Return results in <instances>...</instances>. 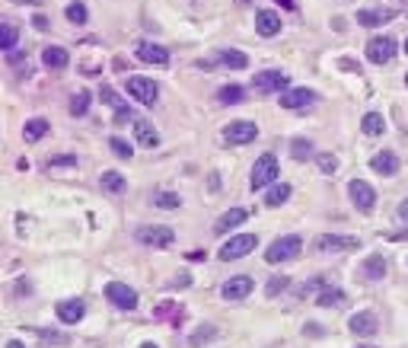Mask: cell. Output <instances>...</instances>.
Here are the masks:
<instances>
[{
  "label": "cell",
  "instance_id": "6da1fadb",
  "mask_svg": "<svg viewBox=\"0 0 408 348\" xmlns=\"http://www.w3.org/2000/svg\"><path fill=\"white\" fill-rule=\"evenodd\" d=\"M280 176V163L274 154H261L259 160H255L252 167V176H249V182H252V192H259V189H268L271 182H278Z\"/></svg>",
  "mask_w": 408,
  "mask_h": 348
},
{
  "label": "cell",
  "instance_id": "7a4b0ae2",
  "mask_svg": "<svg viewBox=\"0 0 408 348\" xmlns=\"http://www.w3.org/2000/svg\"><path fill=\"white\" fill-rule=\"evenodd\" d=\"M300 249H303V240L300 237H280V240H274L271 246H268V252H265V262H271V265H278V262H290V259H297L300 256Z\"/></svg>",
  "mask_w": 408,
  "mask_h": 348
},
{
  "label": "cell",
  "instance_id": "3957f363",
  "mask_svg": "<svg viewBox=\"0 0 408 348\" xmlns=\"http://www.w3.org/2000/svg\"><path fill=\"white\" fill-rule=\"evenodd\" d=\"M255 246H259V237H255V233H239V237H230L227 243L220 246V252H217V256H220L223 262H236V259L255 252Z\"/></svg>",
  "mask_w": 408,
  "mask_h": 348
},
{
  "label": "cell",
  "instance_id": "277c9868",
  "mask_svg": "<svg viewBox=\"0 0 408 348\" xmlns=\"http://www.w3.org/2000/svg\"><path fill=\"white\" fill-rule=\"evenodd\" d=\"M134 237H137V243H144V246H159V249H163V246H172V243H176V230H172V227H166V224H147V227H140Z\"/></svg>",
  "mask_w": 408,
  "mask_h": 348
},
{
  "label": "cell",
  "instance_id": "5b68a950",
  "mask_svg": "<svg viewBox=\"0 0 408 348\" xmlns=\"http://www.w3.org/2000/svg\"><path fill=\"white\" fill-rule=\"evenodd\" d=\"M128 93H131L140 106H157V99H159V86L153 84L150 77H140V74L128 77Z\"/></svg>",
  "mask_w": 408,
  "mask_h": 348
},
{
  "label": "cell",
  "instance_id": "8992f818",
  "mask_svg": "<svg viewBox=\"0 0 408 348\" xmlns=\"http://www.w3.org/2000/svg\"><path fill=\"white\" fill-rule=\"evenodd\" d=\"M312 103H316V93L306 90V86H287V90L280 93V106L290 112H306Z\"/></svg>",
  "mask_w": 408,
  "mask_h": 348
},
{
  "label": "cell",
  "instance_id": "52a82bcc",
  "mask_svg": "<svg viewBox=\"0 0 408 348\" xmlns=\"http://www.w3.org/2000/svg\"><path fill=\"white\" fill-rule=\"evenodd\" d=\"M287 84H290V80H287L284 71H259L252 77V86L259 93H284Z\"/></svg>",
  "mask_w": 408,
  "mask_h": 348
},
{
  "label": "cell",
  "instance_id": "ba28073f",
  "mask_svg": "<svg viewBox=\"0 0 408 348\" xmlns=\"http://www.w3.org/2000/svg\"><path fill=\"white\" fill-rule=\"evenodd\" d=\"M367 58L373 61V64H389V61L395 58V39H389V35H376V39L367 42Z\"/></svg>",
  "mask_w": 408,
  "mask_h": 348
},
{
  "label": "cell",
  "instance_id": "9c48e42d",
  "mask_svg": "<svg viewBox=\"0 0 408 348\" xmlns=\"http://www.w3.org/2000/svg\"><path fill=\"white\" fill-rule=\"evenodd\" d=\"M106 297L118 310H134V307H137V291L128 288V284H121V281H108L106 284Z\"/></svg>",
  "mask_w": 408,
  "mask_h": 348
},
{
  "label": "cell",
  "instance_id": "30bf717a",
  "mask_svg": "<svg viewBox=\"0 0 408 348\" xmlns=\"http://www.w3.org/2000/svg\"><path fill=\"white\" fill-rule=\"evenodd\" d=\"M348 329L354 335H361V339H373L376 329H380V320H376L373 310H361V313H354L348 320Z\"/></svg>",
  "mask_w": 408,
  "mask_h": 348
},
{
  "label": "cell",
  "instance_id": "8fae6325",
  "mask_svg": "<svg viewBox=\"0 0 408 348\" xmlns=\"http://www.w3.org/2000/svg\"><path fill=\"white\" fill-rule=\"evenodd\" d=\"M348 195H351V201L357 205V211H370V208L376 205L373 186H370V182H363V179H351L348 182Z\"/></svg>",
  "mask_w": 408,
  "mask_h": 348
},
{
  "label": "cell",
  "instance_id": "7c38bea8",
  "mask_svg": "<svg viewBox=\"0 0 408 348\" xmlns=\"http://www.w3.org/2000/svg\"><path fill=\"white\" fill-rule=\"evenodd\" d=\"M223 137H227L230 144H252L255 137H259V125L255 122H230L227 128H223Z\"/></svg>",
  "mask_w": 408,
  "mask_h": 348
},
{
  "label": "cell",
  "instance_id": "4fadbf2b",
  "mask_svg": "<svg viewBox=\"0 0 408 348\" xmlns=\"http://www.w3.org/2000/svg\"><path fill=\"white\" fill-rule=\"evenodd\" d=\"M361 240L357 237H341V233H325V237L316 240V249L322 252H344V249H357Z\"/></svg>",
  "mask_w": 408,
  "mask_h": 348
},
{
  "label": "cell",
  "instance_id": "5bb4252c",
  "mask_svg": "<svg viewBox=\"0 0 408 348\" xmlns=\"http://www.w3.org/2000/svg\"><path fill=\"white\" fill-rule=\"evenodd\" d=\"M252 288H255V281L249 275H236V278H230V281L223 284L220 294L227 297V301H242V297L252 294Z\"/></svg>",
  "mask_w": 408,
  "mask_h": 348
},
{
  "label": "cell",
  "instance_id": "9a60e30c",
  "mask_svg": "<svg viewBox=\"0 0 408 348\" xmlns=\"http://www.w3.org/2000/svg\"><path fill=\"white\" fill-rule=\"evenodd\" d=\"M255 33H259L261 39L278 35L280 33V16L274 13V10H259V13H255Z\"/></svg>",
  "mask_w": 408,
  "mask_h": 348
},
{
  "label": "cell",
  "instance_id": "2e32d148",
  "mask_svg": "<svg viewBox=\"0 0 408 348\" xmlns=\"http://www.w3.org/2000/svg\"><path fill=\"white\" fill-rule=\"evenodd\" d=\"M83 316H86V303L76 301V297H70V301H61V303H57V320L67 322V326L80 322Z\"/></svg>",
  "mask_w": 408,
  "mask_h": 348
},
{
  "label": "cell",
  "instance_id": "e0dca14e",
  "mask_svg": "<svg viewBox=\"0 0 408 348\" xmlns=\"http://www.w3.org/2000/svg\"><path fill=\"white\" fill-rule=\"evenodd\" d=\"M137 58L144 64H157V67H166L169 64V52L163 45H153V42H140L137 45Z\"/></svg>",
  "mask_w": 408,
  "mask_h": 348
},
{
  "label": "cell",
  "instance_id": "ac0fdd59",
  "mask_svg": "<svg viewBox=\"0 0 408 348\" xmlns=\"http://www.w3.org/2000/svg\"><path fill=\"white\" fill-rule=\"evenodd\" d=\"M42 64L48 67V71H64V67L70 64V52L61 45H48L42 52Z\"/></svg>",
  "mask_w": 408,
  "mask_h": 348
},
{
  "label": "cell",
  "instance_id": "d6986e66",
  "mask_svg": "<svg viewBox=\"0 0 408 348\" xmlns=\"http://www.w3.org/2000/svg\"><path fill=\"white\" fill-rule=\"evenodd\" d=\"M134 137H137V144H140V147H147V150H153L159 144L157 128H153L147 118H134Z\"/></svg>",
  "mask_w": 408,
  "mask_h": 348
},
{
  "label": "cell",
  "instance_id": "ffe728a7",
  "mask_svg": "<svg viewBox=\"0 0 408 348\" xmlns=\"http://www.w3.org/2000/svg\"><path fill=\"white\" fill-rule=\"evenodd\" d=\"M370 167H373L380 176H395V173H399L402 163H399V157H395L392 150H380V154H373Z\"/></svg>",
  "mask_w": 408,
  "mask_h": 348
},
{
  "label": "cell",
  "instance_id": "44dd1931",
  "mask_svg": "<svg viewBox=\"0 0 408 348\" xmlns=\"http://www.w3.org/2000/svg\"><path fill=\"white\" fill-rule=\"evenodd\" d=\"M389 20H395L392 10H357V23H361L363 29H376Z\"/></svg>",
  "mask_w": 408,
  "mask_h": 348
},
{
  "label": "cell",
  "instance_id": "7402d4cb",
  "mask_svg": "<svg viewBox=\"0 0 408 348\" xmlns=\"http://www.w3.org/2000/svg\"><path fill=\"white\" fill-rule=\"evenodd\" d=\"M99 99H102V103H108V106H112V109H115V118H118V122H125V118H131V109H128V103H125V99H121L115 90H108V86H102V90H99Z\"/></svg>",
  "mask_w": 408,
  "mask_h": 348
},
{
  "label": "cell",
  "instance_id": "603a6c76",
  "mask_svg": "<svg viewBox=\"0 0 408 348\" xmlns=\"http://www.w3.org/2000/svg\"><path fill=\"white\" fill-rule=\"evenodd\" d=\"M246 218H249V208H233V211H227L220 220H217L214 230H217V233H230L233 227H239Z\"/></svg>",
  "mask_w": 408,
  "mask_h": 348
},
{
  "label": "cell",
  "instance_id": "cb8c5ba5",
  "mask_svg": "<svg viewBox=\"0 0 408 348\" xmlns=\"http://www.w3.org/2000/svg\"><path fill=\"white\" fill-rule=\"evenodd\" d=\"M361 131L367 137H380L382 131H386V118H382V112H367V116L361 118Z\"/></svg>",
  "mask_w": 408,
  "mask_h": 348
},
{
  "label": "cell",
  "instance_id": "d4e9b609",
  "mask_svg": "<svg viewBox=\"0 0 408 348\" xmlns=\"http://www.w3.org/2000/svg\"><path fill=\"white\" fill-rule=\"evenodd\" d=\"M217 64L233 67V71H242V67H249V58L242 52H236V48H230V52H217Z\"/></svg>",
  "mask_w": 408,
  "mask_h": 348
},
{
  "label": "cell",
  "instance_id": "484cf974",
  "mask_svg": "<svg viewBox=\"0 0 408 348\" xmlns=\"http://www.w3.org/2000/svg\"><path fill=\"white\" fill-rule=\"evenodd\" d=\"M99 186L106 189V192H112V195H118V192H125V176L118 173V169H106V173L99 176Z\"/></svg>",
  "mask_w": 408,
  "mask_h": 348
},
{
  "label": "cell",
  "instance_id": "4316f807",
  "mask_svg": "<svg viewBox=\"0 0 408 348\" xmlns=\"http://www.w3.org/2000/svg\"><path fill=\"white\" fill-rule=\"evenodd\" d=\"M48 131H51V125L45 122V118H29V122L23 125V137H26V141H42Z\"/></svg>",
  "mask_w": 408,
  "mask_h": 348
},
{
  "label": "cell",
  "instance_id": "83f0119b",
  "mask_svg": "<svg viewBox=\"0 0 408 348\" xmlns=\"http://www.w3.org/2000/svg\"><path fill=\"white\" fill-rule=\"evenodd\" d=\"M290 198V186H287V182H271V186H268V192H265V205L268 208H278V205H284V201Z\"/></svg>",
  "mask_w": 408,
  "mask_h": 348
},
{
  "label": "cell",
  "instance_id": "f1b7e54d",
  "mask_svg": "<svg viewBox=\"0 0 408 348\" xmlns=\"http://www.w3.org/2000/svg\"><path fill=\"white\" fill-rule=\"evenodd\" d=\"M64 16H67L74 26H83V23L89 20V13H86V4L83 0H70L67 4V10H64Z\"/></svg>",
  "mask_w": 408,
  "mask_h": 348
},
{
  "label": "cell",
  "instance_id": "f546056e",
  "mask_svg": "<svg viewBox=\"0 0 408 348\" xmlns=\"http://www.w3.org/2000/svg\"><path fill=\"white\" fill-rule=\"evenodd\" d=\"M19 42V29L13 23H0V52H10Z\"/></svg>",
  "mask_w": 408,
  "mask_h": 348
},
{
  "label": "cell",
  "instance_id": "4dcf8cb0",
  "mask_svg": "<svg viewBox=\"0 0 408 348\" xmlns=\"http://www.w3.org/2000/svg\"><path fill=\"white\" fill-rule=\"evenodd\" d=\"M363 275H367V278H382V275H386V259H382V256H367V262H363Z\"/></svg>",
  "mask_w": 408,
  "mask_h": 348
},
{
  "label": "cell",
  "instance_id": "1f68e13d",
  "mask_svg": "<svg viewBox=\"0 0 408 348\" xmlns=\"http://www.w3.org/2000/svg\"><path fill=\"white\" fill-rule=\"evenodd\" d=\"M89 112V90H80L74 99H70V116L74 118H83Z\"/></svg>",
  "mask_w": 408,
  "mask_h": 348
},
{
  "label": "cell",
  "instance_id": "d6a6232c",
  "mask_svg": "<svg viewBox=\"0 0 408 348\" xmlns=\"http://www.w3.org/2000/svg\"><path fill=\"white\" fill-rule=\"evenodd\" d=\"M290 157H293V160H300V163L310 160V157H312V141H306V137H297V141L290 144Z\"/></svg>",
  "mask_w": 408,
  "mask_h": 348
},
{
  "label": "cell",
  "instance_id": "836d02e7",
  "mask_svg": "<svg viewBox=\"0 0 408 348\" xmlns=\"http://www.w3.org/2000/svg\"><path fill=\"white\" fill-rule=\"evenodd\" d=\"M217 99H220V103H227V106H236V103H242V99H246V90H242V86H223V90L217 93Z\"/></svg>",
  "mask_w": 408,
  "mask_h": 348
},
{
  "label": "cell",
  "instance_id": "e575fe53",
  "mask_svg": "<svg viewBox=\"0 0 408 348\" xmlns=\"http://www.w3.org/2000/svg\"><path fill=\"white\" fill-rule=\"evenodd\" d=\"M344 301H348V297H344L341 291H325V294L316 297L319 307H344Z\"/></svg>",
  "mask_w": 408,
  "mask_h": 348
},
{
  "label": "cell",
  "instance_id": "d590c367",
  "mask_svg": "<svg viewBox=\"0 0 408 348\" xmlns=\"http://www.w3.org/2000/svg\"><path fill=\"white\" fill-rule=\"evenodd\" d=\"M153 205H157V208H178V205H182V198L172 195V192H157V195H153Z\"/></svg>",
  "mask_w": 408,
  "mask_h": 348
},
{
  "label": "cell",
  "instance_id": "8d00e7d4",
  "mask_svg": "<svg viewBox=\"0 0 408 348\" xmlns=\"http://www.w3.org/2000/svg\"><path fill=\"white\" fill-rule=\"evenodd\" d=\"M108 147H112L121 160H131V157H134V147L128 141H121V137H112V141H108Z\"/></svg>",
  "mask_w": 408,
  "mask_h": 348
},
{
  "label": "cell",
  "instance_id": "74e56055",
  "mask_svg": "<svg viewBox=\"0 0 408 348\" xmlns=\"http://www.w3.org/2000/svg\"><path fill=\"white\" fill-rule=\"evenodd\" d=\"M316 167L322 169V173H335V169H338V157L335 154H319L316 157Z\"/></svg>",
  "mask_w": 408,
  "mask_h": 348
},
{
  "label": "cell",
  "instance_id": "f35d334b",
  "mask_svg": "<svg viewBox=\"0 0 408 348\" xmlns=\"http://www.w3.org/2000/svg\"><path fill=\"white\" fill-rule=\"evenodd\" d=\"M214 332H217L214 326H201V329H195V332H191V345H204V342H210V339H214Z\"/></svg>",
  "mask_w": 408,
  "mask_h": 348
},
{
  "label": "cell",
  "instance_id": "ab89813d",
  "mask_svg": "<svg viewBox=\"0 0 408 348\" xmlns=\"http://www.w3.org/2000/svg\"><path fill=\"white\" fill-rule=\"evenodd\" d=\"M48 167H76V157H74V154H57V157H48Z\"/></svg>",
  "mask_w": 408,
  "mask_h": 348
},
{
  "label": "cell",
  "instance_id": "60d3db41",
  "mask_svg": "<svg viewBox=\"0 0 408 348\" xmlns=\"http://www.w3.org/2000/svg\"><path fill=\"white\" fill-rule=\"evenodd\" d=\"M284 288H287V278H284V275H280V278H271V281H268V288H265V294H268V297H278Z\"/></svg>",
  "mask_w": 408,
  "mask_h": 348
},
{
  "label": "cell",
  "instance_id": "b9f144b4",
  "mask_svg": "<svg viewBox=\"0 0 408 348\" xmlns=\"http://www.w3.org/2000/svg\"><path fill=\"white\" fill-rule=\"evenodd\" d=\"M32 26L42 29V33H45V29H48V20H45V16H32Z\"/></svg>",
  "mask_w": 408,
  "mask_h": 348
},
{
  "label": "cell",
  "instance_id": "7bdbcfd3",
  "mask_svg": "<svg viewBox=\"0 0 408 348\" xmlns=\"http://www.w3.org/2000/svg\"><path fill=\"white\" fill-rule=\"evenodd\" d=\"M23 58H26V55H19V52H13V55H10V64H13V67H19V64H23Z\"/></svg>",
  "mask_w": 408,
  "mask_h": 348
},
{
  "label": "cell",
  "instance_id": "ee69618b",
  "mask_svg": "<svg viewBox=\"0 0 408 348\" xmlns=\"http://www.w3.org/2000/svg\"><path fill=\"white\" fill-rule=\"evenodd\" d=\"M399 218H402V220H408V198L399 205Z\"/></svg>",
  "mask_w": 408,
  "mask_h": 348
},
{
  "label": "cell",
  "instance_id": "f6af8a7d",
  "mask_svg": "<svg viewBox=\"0 0 408 348\" xmlns=\"http://www.w3.org/2000/svg\"><path fill=\"white\" fill-rule=\"evenodd\" d=\"M280 7H287V10H297V4H293V0H278Z\"/></svg>",
  "mask_w": 408,
  "mask_h": 348
},
{
  "label": "cell",
  "instance_id": "bcb514c9",
  "mask_svg": "<svg viewBox=\"0 0 408 348\" xmlns=\"http://www.w3.org/2000/svg\"><path fill=\"white\" fill-rule=\"evenodd\" d=\"M6 348H26V345H23V342H16V339H13V342H6Z\"/></svg>",
  "mask_w": 408,
  "mask_h": 348
},
{
  "label": "cell",
  "instance_id": "7dc6e473",
  "mask_svg": "<svg viewBox=\"0 0 408 348\" xmlns=\"http://www.w3.org/2000/svg\"><path fill=\"white\" fill-rule=\"evenodd\" d=\"M140 348H157V345H153V342H144V345H140Z\"/></svg>",
  "mask_w": 408,
  "mask_h": 348
},
{
  "label": "cell",
  "instance_id": "c3c4849f",
  "mask_svg": "<svg viewBox=\"0 0 408 348\" xmlns=\"http://www.w3.org/2000/svg\"><path fill=\"white\" fill-rule=\"evenodd\" d=\"M357 348H373V345H357Z\"/></svg>",
  "mask_w": 408,
  "mask_h": 348
},
{
  "label": "cell",
  "instance_id": "681fc988",
  "mask_svg": "<svg viewBox=\"0 0 408 348\" xmlns=\"http://www.w3.org/2000/svg\"><path fill=\"white\" fill-rule=\"evenodd\" d=\"M405 52H408V39H405Z\"/></svg>",
  "mask_w": 408,
  "mask_h": 348
}]
</instances>
